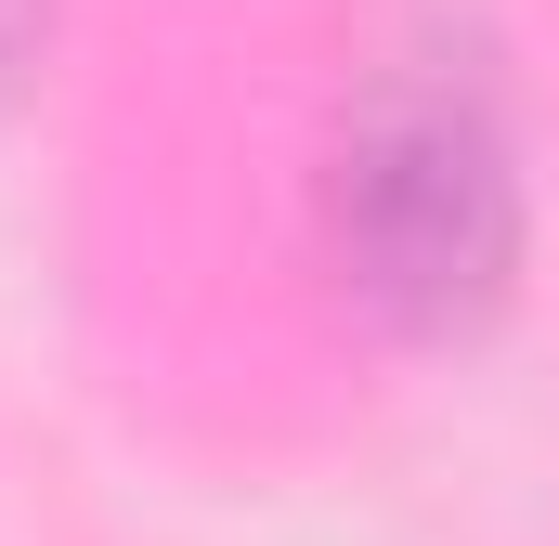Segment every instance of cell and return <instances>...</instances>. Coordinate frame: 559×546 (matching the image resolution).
<instances>
[{"mask_svg":"<svg viewBox=\"0 0 559 546\" xmlns=\"http://www.w3.org/2000/svg\"><path fill=\"white\" fill-rule=\"evenodd\" d=\"M39 66H52V0H0V118L39 92Z\"/></svg>","mask_w":559,"mask_h":546,"instance_id":"2","label":"cell"},{"mask_svg":"<svg viewBox=\"0 0 559 546\" xmlns=\"http://www.w3.org/2000/svg\"><path fill=\"white\" fill-rule=\"evenodd\" d=\"M325 261L417 352H468L481 325H508L534 261V182L481 79L378 66L352 92L325 143Z\"/></svg>","mask_w":559,"mask_h":546,"instance_id":"1","label":"cell"}]
</instances>
